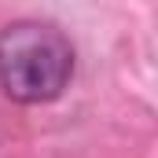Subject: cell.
I'll return each instance as SVG.
<instances>
[{
    "instance_id": "1",
    "label": "cell",
    "mask_w": 158,
    "mask_h": 158,
    "mask_svg": "<svg viewBox=\"0 0 158 158\" xmlns=\"http://www.w3.org/2000/svg\"><path fill=\"white\" fill-rule=\"evenodd\" d=\"M74 74V48L48 22H11L0 30V85L19 103L55 99Z\"/></svg>"
}]
</instances>
